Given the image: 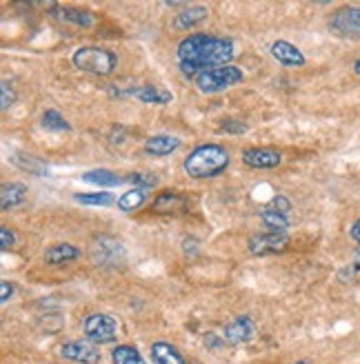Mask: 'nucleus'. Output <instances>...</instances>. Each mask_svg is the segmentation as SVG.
Here are the masks:
<instances>
[{
  "instance_id": "f257e3e1",
  "label": "nucleus",
  "mask_w": 360,
  "mask_h": 364,
  "mask_svg": "<svg viewBox=\"0 0 360 364\" xmlns=\"http://www.w3.org/2000/svg\"><path fill=\"white\" fill-rule=\"evenodd\" d=\"M233 56H236L233 41L213 33H189L176 49L180 71L194 80L205 71L231 65Z\"/></svg>"
},
{
  "instance_id": "f03ea898",
  "label": "nucleus",
  "mask_w": 360,
  "mask_h": 364,
  "mask_svg": "<svg viewBox=\"0 0 360 364\" xmlns=\"http://www.w3.org/2000/svg\"><path fill=\"white\" fill-rule=\"evenodd\" d=\"M229 162H231V156L223 144L209 142V144H198V147L185 158L183 169L194 180H207V178H216L225 173Z\"/></svg>"
},
{
  "instance_id": "7ed1b4c3",
  "label": "nucleus",
  "mask_w": 360,
  "mask_h": 364,
  "mask_svg": "<svg viewBox=\"0 0 360 364\" xmlns=\"http://www.w3.org/2000/svg\"><path fill=\"white\" fill-rule=\"evenodd\" d=\"M71 63L76 65V69L85 71V74L94 76H112L114 69L118 67V56L114 51L105 47H78L71 56Z\"/></svg>"
},
{
  "instance_id": "20e7f679",
  "label": "nucleus",
  "mask_w": 360,
  "mask_h": 364,
  "mask_svg": "<svg viewBox=\"0 0 360 364\" xmlns=\"http://www.w3.org/2000/svg\"><path fill=\"white\" fill-rule=\"evenodd\" d=\"M243 80H245L243 69L227 65V67H218V69H211V71L201 74L196 78V87L201 94H221V91L238 85Z\"/></svg>"
},
{
  "instance_id": "39448f33",
  "label": "nucleus",
  "mask_w": 360,
  "mask_h": 364,
  "mask_svg": "<svg viewBox=\"0 0 360 364\" xmlns=\"http://www.w3.org/2000/svg\"><path fill=\"white\" fill-rule=\"evenodd\" d=\"M83 331H85V338L89 342L110 344V342H116V338H118V324L112 316H107V314H92V316L85 318Z\"/></svg>"
},
{
  "instance_id": "423d86ee",
  "label": "nucleus",
  "mask_w": 360,
  "mask_h": 364,
  "mask_svg": "<svg viewBox=\"0 0 360 364\" xmlns=\"http://www.w3.org/2000/svg\"><path fill=\"white\" fill-rule=\"evenodd\" d=\"M329 31L338 38H360V7L345 5L332 14L329 18Z\"/></svg>"
},
{
  "instance_id": "0eeeda50",
  "label": "nucleus",
  "mask_w": 360,
  "mask_h": 364,
  "mask_svg": "<svg viewBox=\"0 0 360 364\" xmlns=\"http://www.w3.org/2000/svg\"><path fill=\"white\" fill-rule=\"evenodd\" d=\"M290 233H272V231H263L254 233L247 240V249L251 256H274V253H282L290 247Z\"/></svg>"
},
{
  "instance_id": "6e6552de",
  "label": "nucleus",
  "mask_w": 360,
  "mask_h": 364,
  "mask_svg": "<svg viewBox=\"0 0 360 364\" xmlns=\"http://www.w3.org/2000/svg\"><path fill=\"white\" fill-rule=\"evenodd\" d=\"M60 355L76 362V364H98L100 362V349L89 340H71L60 347Z\"/></svg>"
},
{
  "instance_id": "1a4fd4ad",
  "label": "nucleus",
  "mask_w": 360,
  "mask_h": 364,
  "mask_svg": "<svg viewBox=\"0 0 360 364\" xmlns=\"http://www.w3.org/2000/svg\"><path fill=\"white\" fill-rule=\"evenodd\" d=\"M92 258L96 264L105 267H118L125 262V249L118 240L114 238H98L92 245Z\"/></svg>"
},
{
  "instance_id": "9d476101",
  "label": "nucleus",
  "mask_w": 360,
  "mask_h": 364,
  "mask_svg": "<svg viewBox=\"0 0 360 364\" xmlns=\"http://www.w3.org/2000/svg\"><path fill=\"white\" fill-rule=\"evenodd\" d=\"M243 162L251 169H276L282 162V154L272 147H249L240 154Z\"/></svg>"
},
{
  "instance_id": "9b49d317",
  "label": "nucleus",
  "mask_w": 360,
  "mask_h": 364,
  "mask_svg": "<svg viewBox=\"0 0 360 364\" xmlns=\"http://www.w3.org/2000/svg\"><path fill=\"white\" fill-rule=\"evenodd\" d=\"M187 198L178 191H160L154 203H152V211L160 213V215H171V213H185L187 209Z\"/></svg>"
},
{
  "instance_id": "f8f14e48",
  "label": "nucleus",
  "mask_w": 360,
  "mask_h": 364,
  "mask_svg": "<svg viewBox=\"0 0 360 364\" xmlns=\"http://www.w3.org/2000/svg\"><path fill=\"white\" fill-rule=\"evenodd\" d=\"M254 338V322L247 316H238L233 318L229 324H225V331H223V340L229 344H243L249 342Z\"/></svg>"
},
{
  "instance_id": "ddd939ff",
  "label": "nucleus",
  "mask_w": 360,
  "mask_h": 364,
  "mask_svg": "<svg viewBox=\"0 0 360 364\" xmlns=\"http://www.w3.org/2000/svg\"><path fill=\"white\" fill-rule=\"evenodd\" d=\"M269 51H272V56H274L280 65H285V67H302L305 63H307V58H305V53H302L296 45L287 43V41H276Z\"/></svg>"
},
{
  "instance_id": "4468645a",
  "label": "nucleus",
  "mask_w": 360,
  "mask_h": 364,
  "mask_svg": "<svg viewBox=\"0 0 360 364\" xmlns=\"http://www.w3.org/2000/svg\"><path fill=\"white\" fill-rule=\"evenodd\" d=\"M122 94L125 96H134L140 102H147V105H167L174 98L171 91H167L163 87H156V85H142V87H136V89L122 91Z\"/></svg>"
},
{
  "instance_id": "2eb2a0df",
  "label": "nucleus",
  "mask_w": 360,
  "mask_h": 364,
  "mask_svg": "<svg viewBox=\"0 0 360 364\" xmlns=\"http://www.w3.org/2000/svg\"><path fill=\"white\" fill-rule=\"evenodd\" d=\"M180 142L176 136H167V134H160V136H152L145 140V154L156 156V158H163V156H171L174 151L180 149Z\"/></svg>"
},
{
  "instance_id": "dca6fc26",
  "label": "nucleus",
  "mask_w": 360,
  "mask_h": 364,
  "mask_svg": "<svg viewBox=\"0 0 360 364\" xmlns=\"http://www.w3.org/2000/svg\"><path fill=\"white\" fill-rule=\"evenodd\" d=\"M25 200H27V187L23 182H5L3 189H0V209L3 211L16 209Z\"/></svg>"
},
{
  "instance_id": "f3484780",
  "label": "nucleus",
  "mask_w": 360,
  "mask_h": 364,
  "mask_svg": "<svg viewBox=\"0 0 360 364\" xmlns=\"http://www.w3.org/2000/svg\"><path fill=\"white\" fill-rule=\"evenodd\" d=\"M80 258V249L69 245V242H60V245H53L45 251V262L53 264V267H60L67 262H74Z\"/></svg>"
},
{
  "instance_id": "a211bd4d",
  "label": "nucleus",
  "mask_w": 360,
  "mask_h": 364,
  "mask_svg": "<svg viewBox=\"0 0 360 364\" xmlns=\"http://www.w3.org/2000/svg\"><path fill=\"white\" fill-rule=\"evenodd\" d=\"M9 160L14 162V165L18 169H23L31 176H38V178H47L49 176V167L45 165V162L41 158H36L31 154H25V151H14L9 156Z\"/></svg>"
},
{
  "instance_id": "6ab92c4d",
  "label": "nucleus",
  "mask_w": 360,
  "mask_h": 364,
  "mask_svg": "<svg viewBox=\"0 0 360 364\" xmlns=\"http://www.w3.org/2000/svg\"><path fill=\"white\" fill-rule=\"evenodd\" d=\"M56 16L60 18V21L69 23V25H76L80 29H92L96 25V18L94 14H89L85 9H78V7H56Z\"/></svg>"
},
{
  "instance_id": "aec40b11",
  "label": "nucleus",
  "mask_w": 360,
  "mask_h": 364,
  "mask_svg": "<svg viewBox=\"0 0 360 364\" xmlns=\"http://www.w3.org/2000/svg\"><path fill=\"white\" fill-rule=\"evenodd\" d=\"M80 178L85 182H89V185H96V187H118V185H122V182H129V178H120L112 169H92V171H85Z\"/></svg>"
},
{
  "instance_id": "412c9836",
  "label": "nucleus",
  "mask_w": 360,
  "mask_h": 364,
  "mask_svg": "<svg viewBox=\"0 0 360 364\" xmlns=\"http://www.w3.org/2000/svg\"><path fill=\"white\" fill-rule=\"evenodd\" d=\"M207 16H209L207 7H203V5H187L183 11H180V14L176 16V27L189 31V29H194L196 25H201Z\"/></svg>"
},
{
  "instance_id": "4be33fe9",
  "label": "nucleus",
  "mask_w": 360,
  "mask_h": 364,
  "mask_svg": "<svg viewBox=\"0 0 360 364\" xmlns=\"http://www.w3.org/2000/svg\"><path fill=\"white\" fill-rule=\"evenodd\" d=\"M152 360L154 364H187L176 347H171L169 342H154L152 344Z\"/></svg>"
},
{
  "instance_id": "5701e85b",
  "label": "nucleus",
  "mask_w": 360,
  "mask_h": 364,
  "mask_svg": "<svg viewBox=\"0 0 360 364\" xmlns=\"http://www.w3.org/2000/svg\"><path fill=\"white\" fill-rule=\"evenodd\" d=\"M147 203V189H140V187H134L129 191H125L120 198H118V209L125 211V213H132V211H138L142 205Z\"/></svg>"
},
{
  "instance_id": "b1692460",
  "label": "nucleus",
  "mask_w": 360,
  "mask_h": 364,
  "mask_svg": "<svg viewBox=\"0 0 360 364\" xmlns=\"http://www.w3.org/2000/svg\"><path fill=\"white\" fill-rule=\"evenodd\" d=\"M260 220H263L265 229L272 233H287V229H290V218L280 211L269 209V207H265L260 211Z\"/></svg>"
},
{
  "instance_id": "393cba45",
  "label": "nucleus",
  "mask_w": 360,
  "mask_h": 364,
  "mask_svg": "<svg viewBox=\"0 0 360 364\" xmlns=\"http://www.w3.org/2000/svg\"><path fill=\"white\" fill-rule=\"evenodd\" d=\"M112 362L114 364H147L134 344H118V347H114Z\"/></svg>"
},
{
  "instance_id": "a878e982",
  "label": "nucleus",
  "mask_w": 360,
  "mask_h": 364,
  "mask_svg": "<svg viewBox=\"0 0 360 364\" xmlns=\"http://www.w3.org/2000/svg\"><path fill=\"white\" fill-rule=\"evenodd\" d=\"M76 203L80 205H89V207H110V205H116L118 200L107 193V191H96V193H76L74 196Z\"/></svg>"
},
{
  "instance_id": "bb28decb",
  "label": "nucleus",
  "mask_w": 360,
  "mask_h": 364,
  "mask_svg": "<svg viewBox=\"0 0 360 364\" xmlns=\"http://www.w3.org/2000/svg\"><path fill=\"white\" fill-rule=\"evenodd\" d=\"M43 127L49 132H69L71 129L67 118L60 112H56V109H47V112L43 114Z\"/></svg>"
},
{
  "instance_id": "cd10ccee",
  "label": "nucleus",
  "mask_w": 360,
  "mask_h": 364,
  "mask_svg": "<svg viewBox=\"0 0 360 364\" xmlns=\"http://www.w3.org/2000/svg\"><path fill=\"white\" fill-rule=\"evenodd\" d=\"M223 124H221V132L223 134H236V136H240V134H245L247 132V122H243V120H238V118H225V120H221Z\"/></svg>"
},
{
  "instance_id": "c85d7f7f",
  "label": "nucleus",
  "mask_w": 360,
  "mask_h": 364,
  "mask_svg": "<svg viewBox=\"0 0 360 364\" xmlns=\"http://www.w3.org/2000/svg\"><path fill=\"white\" fill-rule=\"evenodd\" d=\"M127 178H129L132 185H136L140 189H152V187L158 185V178L152 176V173H129Z\"/></svg>"
},
{
  "instance_id": "c756f323",
  "label": "nucleus",
  "mask_w": 360,
  "mask_h": 364,
  "mask_svg": "<svg viewBox=\"0 0 360 364\" xmlns=\"http://www.w3.org/2000/svg\"><path fill=\"white\" fill-rule=\"evenodd\" d=\"M269 209H274V211H280V213H290L292 211V200L287 198V196H282V193H278V196H274L272 198V203L267 205Z\"/></svg>"
},
{
  "instance_id": "7c9ffc66",
  "label": "nucleus",
  "mask_w": 360,
  "mask_h": 364,
  "mask_svg": "<svg viewBox=\"0 0 360 364\" xmlns=\"http://www.w3.org/2000/svg\"><path fill=\"white\" fill-rule=\"evenodd\" d=\"M3 100H0V107H3V112H7V109L16 102V89L9 80H3Z\"/></svg>"
},
{
  "instance_id": "2f4dec72",
  "label": "nucleus",
  "mask_w": 360,
  "mask_h": 364,
  "mask_svg": "<svg viewBox=\"0 0 360 364\" xmlns=\"http://www.w3.org/2000/svg\"><path fill=\"white\" fill-rule=\"evenodd\" d=\"M16 245V233L9 227H0V247L3 251H9Z\"/></svg>"
},
{
  "instance_id": "473e14b6",
  "label": "nucleus",
  "mask_w": 360,
  "mask_h": 364,
  "mask_svg": "<svg viewBox=\"0 0 360 364\" xmlns=\"http://www.w3.org/2000/svg\"><path fill=\"white\" fill-rule=\"evenodd\" d=\"M16 294V287L9 282V280H3V282H0V302H9L11 300V296Z\"/></svg>"
},
{
  "instance_id": "72a5a7b5",
  "label": "nucleus",
  "mask_w": 360,
  "mask_h": 364,
  "mask_svg": "<svg viewBox=\"0 0 360 364\" xmlns=\"http://www.w3.org/2000/svg\"><path fill=\"white\" fill-rule=\"evenodd\" d=\"M349 235L354 238V242H358V245H360V218H358V220L351 225V229H349Z\"/></svg>"
},
{
  "instance_id": "f704fd0d",
  "label": "nucleus",
  "mask_w": 360,
  "mask_h": 364,
  "mask_svg": "<svg viewBox=\"0 0 360 364\" xmlns=\"http://www.w3.org/2000/svg\"><path fill=\"white\" fill-rule=\"evenodd\" d=\"M354 71H356V74L360 76V58L356 60V65H354Z\"/></svg>"
},
{
  "instance_id": "c9c22d12",
  "label": "nucleus",
  "mask_w": 360,
  "mask_h": 364,
  "mask_svg": "<svg viewBox=\"0 0 360 364\" xmlns=\"http://www.w3.org/2000/svg\"><path fill=\"white\" fill-rule=\"evenodd\" d=\"M296 364H312L309 360H300V362H296Z\"/></svg>"
}]
</instances>
